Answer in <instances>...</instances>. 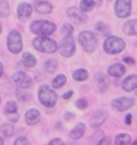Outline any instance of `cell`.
I'll use <instances>...</instances> for the list:
<instances>
[{"mask_svg": "<svg viewBox=\"0 0 137 145\" xmlns=\"http://www.w3.org/2000/svg\"><path fill=\"white\" fill-rule=\"evenodd\" d=\"M34 48L36 51L40 52H45V54H53L57 51V42L53 41L51 38H48V36H36L32 42Z\"/></svg>", "mask_w": 137, "mask_h": 145, "instance_id": "cell-1", "label": "cell"}, {"mask_svg": "<svg viewBox=\"0 0 137 145\" xmlns=\"http://www.w3.org/2000/svg\"><path fill=\"white\" fill-rule=\"evenodd\" d=\"M31 32L38 36H50L56 32V25L50 20H35L31 23Z\"/></svg>", "mask_w": 137, "mask_h": 145, "instance_id": "cell-2", "label": "cell"}, {"mask_svg": "<svg viewBox=\"0 0 137 145\" xmlns=\"http://www.w3.org/2000/svg\"><path fill=\"white\" fill-rule=\"evenodd\" d=\"M124 48H126V42L120 36H108L104 41V51L107 54H120Z\"/></svg>", "mask_w": 137, "mask_h": 145, "instance_id": "cell-3", "label": "cell"}, {"mask_svg": "<svg viewBox=\"0 0 137 145\" xmlns=\"http://www.w3.org/2000/svg\"><path fill=\"white\" fill-rule=\"evenodd\" d=\"M38 99H40L41 105H44L45 107H53L57 103V94L48 86H41L38 90Z\"/></svg>", "mask_w": 137, "mask_h": 145, "instance_id": "cell-4", "label": "cell"}, {"mask_svg": "<svg viewBox=\"0 0 137 145\" xmlns=\"http://www.w3.org/2000/svg\"><path fill=\"white\" fill-rule=\"evenodd\" d=\"M79 42H80V45L83 46V50L86 52H93L96 50V46H98L96 36L89 31H82L79 33Z\"/></svg>", "mask_w": 137, "mask_h": 145, "instance_id": "cell-5", "label": "cell"}, {"mask_svg": "<svg viewBox=\"0 0 137 145\" xmlns=\"http://www.w3.org/2000/svg\"><path fill=\"white\" fill-rule=\"evenodd\" d=\"M22 46H23V42H22V35L19 31L13 29L10 31L9 35H7V48L12 54H19L22 51Z\"/></svg>", "mask_w": 137, "mask_h": 145, "instance_id": "cell-6", "label": "cell"}, {"mask_svg": "<svg viewBox=\"0 0 137 145\" xmlns=\"http://www.w3.org/2000/svg\"><path fill=\"white\" fill-rule=\"evenodd\" d=\"M74 48H76L74 46V39L71 38V35H69V36H64L61 44L58 45V51L64 58H69L74 54Z\"/></svg>", "mask_w": 137, "mask_h": 145, "instance_id": "cell-7", "label": "cell"}, {"mask_svg": "<svg viewBox=\"0 0 137 145\" xmlns=\"http://www.w3.org/2000/svg\"><path fill=\"white\" fill-rule=\"evenodd\" d=\"M131 13V0H117L115 2V15L121 19L128 18Z\"/></svg>", "mask_w": 137, "mask_h": 145, "instance_id": "cell-8", "label": "cell"}, {"mask_svg": "<svg viewBox=\"0 0 137 145\" xmlns=\"http://www.w3.org/2000/svg\"><path fill=\"white\" fill-rule=\"evenodd\" d=\"M13 83L16 84V87L25 90V89H28V87L32 86V78L26 74V72L18 71V72H15V76H13Z\"/></svg>", "mask_w": 137, "mask_h": 145, "instance_id": "cell-9", "label": "cell"}, {"mask_svg": "<svg viewBox=\"0 0 137 145\" xmlns=\"http://www.w3.org/2000/svg\"><path fill=\"white\" fill-rule=\"evenodd\" d=\"M111 105H113V107L115 109V110L122 112V110H127V109L134 106V99H131V97H118V99L113 100Z\"/></svg>", "mask_w": 137, "mask_h": 145, "instance_id": "cell-10", "label": "cell"}, {"mask_svg": "<svg viewBox=\"0 0 137 145\" xmlns=\"http://www.w3.org/2000/svg\"><path fill=\"white\" fill-rule=\"evenodd\" d=\"M67 15H69V18L74 23H79V25H80V23H85L86 20H88L86 15L83 13L79 7H70V9H67Z\"/></svg>", "mask_w": 137, "mask_h": 145, "instance_id": "cell-11", "label": "cell"}, {"mask_svg": "<svg viewBox=\"0 0 137 145\" xmlns=\"http://www.w3.org/2000/svg\"><path fill=\"white\" fill-rule=\"evenodd\" d=\"M107 119H108V113L105 110H96L91 116V126L92 128H99L101 125H104V122Z\"/></svg>", "mask_w": 137, "mask_h": 145, "instance_id": "cell-12", "label": "cell"}, {"mask_svg": "<svg viewBox=\"0 0 137 145\" xmlns=\"http://www.w3.org/2000/svg\"><path fill=\"white\" fill-rule=\"evenodd\" d=\"M38 13L41 15H50L53 12V6L50 2H45V0H35L34 2V6H32Z\"/></svg>", "mask_w": 137, "mask_h": 145, "instance_id": "cell-13", "label": "cell"}, {"mask_svg": "<svg viewBox=\"0 0 137 145\" xmlns=\"http://www.w3.org/2000/svg\"><path fill=\"white\" fill-rule=\"evenodd\" d=\"M121 86H122V90H126V91H134L136 87H137V76L136 74L127 76L122 80Z\"/></svg>", "mask_w": 137, "mask_h": 145, "instance_id": "cell-14", "label": "cell"}, {"mask_svg": "<svg viewBox=\"0 0 137 145\" xmlns=\"http://www.w3.org/2000/svg\"><path fill=\"white\" fill-rule=\"evenodd\" d=\"M40 112H38V109H29V110H26V113H25V122H26L28 125H35V123H38L40 122Z\"/></svg>", "mask_w": 137, "mask_h": 145, "instance_id": "cell-15", "label": "cell"}, {"mask_svg": "<svg viewBox=\"0 0 137 145\" xmlns=\"http://www.w3.org/2000/svg\"><path fill=\"white\" fill-rule=\"evenodd\" d=\"M32 10H34L32 5H29L26 2L21 3L19 7H18V16H19V19H28L32 15Z\"/></svg>", "mask_w": 137, "mask_h": 145, "instance_id": "cell-16", "label": "cell"}, {"mask_svg": "<svg viewBox=\"0 0 137 145\" xmlns=\"http://www.w3.org/2000/svg\"><path fill=\"white\" fill-rule=\"evenodd\" d=\"M122 32L126 33V35H128V36L137 35V19L127 20V22L122 25Z\"/></svg>", "mask_w": 137, "mask_h": 145, "instance_id": "cell-17", "label": "cell"}, {"mask_svg": "<svg viewBox=\"0 0 137 145\" xmlns=\"http://www.w3.org/2000/svg\"><path fill=\"white\" fill-rule=\"evenodd\" d=\"M124 72H126V67H124L122 64H120V63H115V64H113L108 68V74L115 77V78L124 76Z\"/></svg>", "mask_w": 137, "mask_h": 145, "instance_id": "cell-18", "label": "cell"}, {"mask_svg": "<svg viewBox=\"0 0 137 145\" xmlns=\"http://www.w3.org/2000/svg\"><path fill=\"white\" fill-rule=\"evenodd\" d=\"M85 129H86L85 123H77L76 126H74V128L70 131V134H69L70 139H73V141L80 139V138L83 137V134H85Z\"/></svg>", "mask_w": 137, "mask_h": 145, "instance_id": "cell-19", "label": "cell"}, {"mask_svg": "<svg viewBox=\"0 0 137 145\" xmlns=\"http://www.w3.org/2000/svg\"><path fill=\"white\" fill-rule=\"evenodd\" d=\"M22 64L26 67V68H34L35 64H36V58L31 52H25L22 55Z\"/></svg>", "mask_w": 137, "mask_h": 145, "instance_id": "cell-20", "label": "cell"}, {"mask_svg": "<svg viewBox=\"0 0 137 145\" xmlns=\"http://www.w3.org/2000/svg\"><path fill=\"white\" fill-rule=\"evenodd\" d=\"M0 134H2L5 138H10L15 135V126L12 123H3L0 126Z\"/></svg>", "mask_w": 137, "mask_h": 145, "instance_id": "cell-21", "label": "cell"}, {"mask_svg": "<svg viewBox=\"0 0 137 145\" xmlns=\"http://www.w3.org/2000/svg\"><path fill=\"white\" fill-rule=\"evenodd\" d=\"M96 83L99 86V90H107L108 86H109V80L105 74H102V72H98L96 74Z\"/></svg>", "mask_w": 137, "mask_h": 145, "instance_id": "cell-22", "label": "cell"}, {"mask_svg": "<svg viewBox=\"0 0 137 145\" xmlns=\"http://www.w3.org/2000/svg\"><path fill=\"white\" fill-rule=\"evenodd\" d=\"M10 15V5L9 0H0V16L7 18Z\"/></svg>", "mask_w": 137, "mask_h": 145, "instance_id": "cell-23", "label": "cell"}, {"mask_svg": "<svg viewBox=\"0 0 137 145\" xmlns=\"http://www.w3.org/2000/svg\"><path fill=\"white\" fill-rule=\"evenodd\" d=\"M88 77H89V72L83 68H79L73 72V78L76 81H85V80H88Z\"/></svg>", "mask_w": 137, "mask_h": 145, "instance_id": "cell-24", "label": "cell"}, {"mask_svg": "<svg viewBox=\"0 0 137 145\" xmlns=\"http://www.w3.org/2000/svg\"><path fill=\"white\" fill-rule=\"evenodd\" d=\"M115 144L117 145H130L131 144V137L128 134H120L115 137Z\"/></svg>", "mask_w": 137, "mask_h": 145, "instance_id": "cell-25", "label": "cell"}, {"mask_svg": "<svg viewBox=\"0 0 137 145\" xmlns=\"http://www.w3.org/2000/svg\"><path fill=\"white\" fill-rule=\"evenodd\" d=\"M95 6V0H80V10L83 12V13H88V12H91Z\"/></svg>", "mask_w": 137, "mask_h": 145, "instance_id": "cell-26", "label": "cell"}, {"mask_svg": "<svg viewBox=\"0 0 137 145\" xmlns=\"http://www.w3.org/2000/svg\"><path fill=\"white\" fill-rule=\"evenodd\" d=\"M66 81H67V78H66V76H64V74H58V76L53 80V87H54V89H60V87H63L64 84H66Z\"/></svg>", "mask_w": 137, "mask_h": 145, "instance_id": "cell-27", "label": "cell"}, {"mask_svg": "<svg viewBox=\"0 0 137 145\" xmlns=\"http://www.w3.org/2000/svg\"><path fill=\"white\" fill-rule=\"evenodd\" d=\"M57 67H58V63L56 61V59H48V61H45V64H44V68L48 72H54L57 70Z\"/></svg>", "mask_w": 137, "mask_h": 145, "instance_id": "cell-28", "label": "cell"}, {"mask_svg": "<svg viewBox=\"0 0 137 145\" xmlns=\"http://www.w3.org/2000/svg\"><path fill=\"white\" fill-rule=\"evenodd\" d=\"M18 112V105L15 102H7L5 106V113H16Z\"/></svg>", "mask_w": 137, "mask_h": 145, "instance_id": "cell-29", "label": "cell"}, {"mask_svg": "<svg viewBox=\"0 0 137 145\" xmlns=\"http://www.w3.org/2000/svg\"><path fill=\"white\" fill-rule=\"evenodd\" d=\"M95 29H98V32L105 33V35L109 33V26L107 25V23H104V22H98L96 25H95Z\"/></svg>", "mask_w": 137, "mask_h": 145, "instance_id": "cell-30", "label": "cell"}, {"mask_svg": "<svg viewBox=\"0 0 137 145\" xmlns=\"http://www.w3.org/2000/svg\"><path fill=\"white\" fill-rule=\"evenodd\" d=\"M13 145H31V144H29V141L25 138V137H19V138H16V141H15Z\"/></svg>", "mask_w": 137, "mask_h": 145, "instance_id": "cell-31", "label": "cell"}, {"mask_svg": "<svg viewBox=\"0 0 137 145\" xmlns=\"http://www.w3.org/2000/svg\"><path fill=\"white\" fill-rule=\"evenodd\" d=\"M71 32H73V26L69 25V23H64V25H63V33H64V36L71 35Z\"/></svg>", "mask_w": 137, "mask_h": 145, "instance_id": "cell-32", "label": "cell"}, {"mask_svg": "<svg viewBox=\"0 0 137 145\" xmlns=\"http://www.w3.org/2000/svg\"><path fill=\"white\" fill-rule=\"evenodd\" d=\"M18 97L21 99V102H29V94L28 93H23V91H18Z\"/></svg>", "mask_w": 137, "mask_h": 145, "instance_id": "cell-33", "label": "cell"}, {"mask_svg": "<svg viewBox=\"0 0 137 145\" xmlns=\"http://www.w3.org/2000/svg\"><path fill=\"white\" fill-rule=\"evenodd\" d=\"M76 106H77L79 109H82V110H83V109L88 107V102L83 100V99H80V100H77V102H76Z\"/></svg>", "mask_w": 137, "mask_h": 145, "instance_id": "cell-34", "label": "cell"}, {"mask_svg": "<svg viewBox=\"0 0 137 145\" xmlns=\"http://www.w3.org/2000/svg\"><path fill=\"white\" fill-rule=\"evenodd\" d=\"M6 116H7V119L10 120V122H16V120L19 119L18 113H6Z\"/></svg>", "mask_w": 137, "mask_h": 145, "instance_id": "cell-35", "label": "cell"}, {"mask_svg": "<svg viewBox=\"0 0 137 145\" xmlns=\"http://www.w3.org/2000/svg\"><path fill=\"white\" fill-rule=\"evenodd\" d=\"M48 145H64V142L61 141L60 138H56V139H51V141H50Z\"/></svg>", "mask_w": 137, "mask_h": 145, "instance_id": "cell-36", "label": "cell"}, {"mask_svg": "<svg viewBox=\"0 0 137 145\" xmlns=\"http://www.w3.org/2000/svg\"><path fill=\"white\" fill-rule=\"evenodd\" d=\"M98 145H111V141H109V138H107V137H104L101 141L98 142Z\"/></svg>", "mask_w": 137, "mask_h": 145, "instance_id": "cell-37", "label": "cell"}, {"mask_svg": "<svg viewBox=\"0 0 137 145\" xmlns=\"http://www.w3.org/2000/svg\"><path fill=\"white\" fill-rule=\"evenodd\" d=\"M71 96H73V91H71V90H69V91H66V93L63 94V99H66V100H69V99L71 97Z\"/></svg>", "mask_w": 137, "mask_h": 145, "instance_id": "cell-38", "label": "cell"}, {"mask_svg": "<svg viewBox=\"0 0 137 145\" xmlns=\"http://www.w3.org/2000/svg\"><path fill=\"white\" fill-rule=\"evenodd\" d=\"M124 63H126V64H130V65H133L136 61H134L133 58H130V57H126V58H124Z\"/></svg>", "mask_w": 137, "mask_h": 145, "instance_id": "cell-39", "label": "cell"}, {"mask_svg": "<svg viewBox=\"0 0 137 145\" xmlns=\"http://www.w3.org/2000/svg\"><path fill=\"white\" fill-rule=\"evenodd\" d=\"M131 119H133V116L128 113V115L126 116V123H127V125H130V123H131Z\"/></svg>", "mask_w": 137, "mask_h": 145, "instance_id": "cell-40", "label": "cell"}, {"mask_svg": "<svg viewBox=\"0 0 137 145\" xmlns=\"http://www.w3.org/2000/svg\"><path fill=\"white\" fill-rule=\"evenodd\" d=\"M73 118H74L73 113H66V115H64V119H67V120H69V119H73Z\"/></svg>", "mask_w": 137, "mask_h": 145, "instance_id": "cell-41", "label": "cell"}, {"mask_svg": "<svg viewBox=\"0 0 137 145\" xmlns=\"http://www.w3.org/2000/svg\"><path fill=\"white\" fill-rule=\"evenodd\" d=\"M2 76H3V64L0 63V77H2Z\"/></svg>", "mask_w": 137, "mask_h": 145, "instance_id": "cell-42", "label": "cell"}, {"mask_svg": "<svg viewBox=\"0 0 137 145\" xmlns=\"http://www.w3.org/2000/svg\"><path fill=\"white\" fill-rule=\"evenodd\" d=\"M0 145H5V141H3V138L0 137Z\"/></svg>", "mask_w": 137, "mask_h": 145, "instance_id": "cell-43", "label": "cell"}, {"mask_svg": "<svg viewBox=\"0 0 137 145\" xmlns=\"http://www.w3.org/2000/svg\"><path fill=\"white\" fill-rule=\"evenodd\" d=\"M131 145H137V141H134V142H133V144H131Z\"/></svg>", "mask_w": 137, "mask_h": 145, "instance_id": "cell-44", "label": "cell"}, {"mask_svg": "<svg viewBox=\"0 0 137 145\" xmlns=\"http://www.w3.org/2000/svg\"><path fill=\"white\" fill-rule=\"evenodd\" d=\"M0 33H2V23H0Z\"/></svg>", "mask_w": 137, "mask_h": 145, "instance_id": "cell-45", "label": "cell"}, {"mask_svg": "<svg viewBox=\"0 0 137 145\" xmlns=\"http://www.w3.org/2000/svg\"><path fill=\"white\" fill-rule=\"evenodd\" d=\"M0 103H2V97H0Z\"/></svg>", "mask_w": 137, "mask_h": 145, "instance_id": "cell-46", "label": "cell"}]
</instances>
